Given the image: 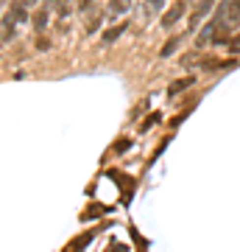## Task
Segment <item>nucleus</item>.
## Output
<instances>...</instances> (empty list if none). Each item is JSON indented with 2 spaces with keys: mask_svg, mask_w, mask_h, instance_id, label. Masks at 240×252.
I'll return each instance as SVG.
<instances>
[{
  "mask_svg": "<svg viewBox=\"0 0 240 252\" xmlns=\"http://www.w3.org/2000/svg\"><path fill=\"white\" fill-rule=\"evenodd\" d=\"M26 20H28V6L23 0H14L9 9H6V14H3L0 39H11V36H14V26H17V23H26Z\"/></svg>",
  "mask_w": 240,
  "mask_h": 252,
  "instance_id": "f257e3e1",
  "label": "nucleus"
},
{
  "mask_svg": "<svg viewBox=\"0 0 240 252\" xmlns=\"http://www.w3.org/2000/svg\"><path fill=\"white\" fill-rule=\"evenodd\" d=\"M185 14H187V3H185V0H179V3H173V6H170V9L165 11V14H162V20H160V23H162V28L176 26V23H179L182 17H185Z\"/></svg>",
  "mask_w": 240,
  "mask_h": 252,
  "instance_id": "f03ea898",
  "label": "nucleus"
},
{
  "mask_svg": "<svg viewBox=\"0 0 240 252\" xmlns=\"http://www.w3.org/2000/svg\"><path fill=\"white\" fill-rule=\"evenodd\" d=\"M210 11H213V0H198V6H196V11H193V14H190V20H187V23H190V31H196L198 28V23H201V20L207 17V14H210Z\"/></svg>",
  "mask_w": 240,
  "mask_h": 252,
  "instance_id": "7ed1b4c3",
  "label": "nucleus"
},
{
  "mask_svg": "<svg viewBox=\"0 0 240 252\" xmlns=\"http://www.w3.org/2000/svg\"><path fill=\"white\" fill-rule=\"evenodd\" d=\"M218 23H221V14H218V17H215L213 23H207L204 31H198V36H196V48H207L210 42H213L215 31H218Z\"/></svg>",
  "mask_w": 240,
  "mask_h": 252,
  "instance_id": "20e7f679",
  "label": "nucleus"
},
{
  "mask_svg": "<svg viewBox=\"0 0 240 252\" xmlns=\"http://www.w3.org/2000/svg\"><path fill=\"white\" fill-rule=\"evenodd\" d=\"M221 14H223L226 23H238L240 20V0H226L223 9H221Z\"/></svg>",
  "mask_w": 240,
  "mask_h": 252,
  "instance_id": "39448f33",
  "label": "nucleus"
},
{
  "mask_svg": "<svg viewBox=\"0 0 240 252\" xmlns=\"http://www.w3.org/2000/svg\"><path fill=\"white\" fill-rule=\"evenodd\" d=\"M48 20H51V9H48V6H42V9H36L34 14H31V23H34V28L39 34L48 28Z\"/></svg>",
  "mask_w": 240,
  "mask_h": 252,
  "instance_id": "423d86ee",
  "label": "nucleus"
},
{
  "mask_svg": "<svg viewBox=\"0 0 240 252\" xmlns=\"http://www.w3.org/2000/svg\"><path fill=\"white\" fill-rule=\"evenodd\" d=\"M132 9V0H109V6H107V14L112 20L120 17V14H126V11Z\"/></svg>",
  "mask_w": 240,
  "mask_h": 252,
  "instance_id": "0eeeda50",
  "label": "nucleus"
},
{
  "mask_svg": "<svg viewBox=\"0 0 240 252\" xmlns=\"http://www.w3.org/2000/svg\"><path fill=\"white\" fill-rule=\"evenodd\" d=\"M193 84H196V79H193V76H187V79H176V81L168 87V95H179L182 90H190Z\"/></svg>",
  "mask_w": 240,
  "mask_h": 252,
  "instance_id": "6e6552de",
  "label": "nucleus"
},
{
  "mask_svg": "<svg viewBox=\"0 0 240 252\" xmlns=\"http://www.w3.org/2000/svg\"><path fill=\"white\" fill-rule=\"evenodd\" d=\"M179 45H182V36H170L168 42L162 45L160 56H162V59H168V56H173V54H176V48H179Z\"/></svg>",
  "mask_w": 240,
  "mask_h": 252,
  "instance_id": "1a4fd4ad",
  "label": "nucleus"
},
{
  "mask_svg": "<svg viewBox=\"0 0 240 252\" xmlns=\"http://www.w3.org/2000/svg\"><path fill=\"white\" fill-rule=\"evenodd\" d=\"M126 26H129V23H120V26H112V28H109L107 34H104V45H112L117 36H120V34L126 31Z\"/></svg>",
  "mask_w": 240,
  "mask_h": 252,
  "instance_id": "9d476101",
  "label": "nucleus"
},
{
  "mask_svg": "<svg viewBox=\"0 0 240 252\" xmlns=\"http://www.w3.org/2000/svg\"><path fill=\"white\" fill-rule=\"evenodd\" d=\"M101 20H104V14H95V17L89 20V23H87V34H95V31H98V28H101Z\"/></svg>",
  "mask_w": 240,
  "mask_h": 252,
  "instance_id": "9b49d317",
  "label": "nucleus"
},
{
  "mask_svg": "<svg viewBox=\"0 0 240 252\" xmlns=\"http://www.w3.org/2000/svg\"><path fill=\"white\" fill-rule=\"evenodd\" d=\"M226 51H229L232 56H238V54H240V34H238V36H232V39H229V45H226Z\"/></svg>",
  "mask_w": 240,
  "mask_h": 252,
  "instance_id": "f8f14e48",
  "label": "nucleus"
},
{
  "mask_svg": "<svg viewBox=\"0 0 240 252\" xmlns=\"http://www.w3.org/2000/svg\"><path fill=\"white\" fill-rule=\"evenodd\" d=\"M157 121H160V112H151V115H148L145 121H142V126H140V129H142V132H148V129H151V126L157 124Z\"/></svg>",
  "mask_w": 240,
  "mask_h": 252,
  "instance_id": "ddd939ff",
  "label": "nucleus"
},
{
  "mask_svg": "<svg viewBox=\"0 0 240 252\" xmlns=\"http://www.w3.org/2000/svg\"><path fill=\"white\" fill-rule=\"evenodd\" d=\"M48 48H51V39H45L42 34L36 36V51H48Z\"/></svg>",
  "mask_w": 240,
  "mask_h": 252,
  "instance_id": "4468645a",
  "label": "nucleus"
},
{
  "mask_svg": "<svg viewBox=\"0 0 240 252\" xmlns=\"http://www.w3.org/2000/svg\"><path fill=\"white\" fill-rule=\"evenodd\" d=\"M193 62H196V56H193V54L182 56V64H185V67H187V64H193Z\"/></svg>",
  "mask_w": 240,
  "mask_h": 252,
  "instance_id": "2eb2a0df",
  "label": "nucleus"
},
{
  "mask_svg": "<svg viewBox=\"0 0 240 252\" xmlns=\"http://www.w3.org/2000/svg\"><path fill=\"white\" fill-rule=\"evenodd\" d=\"M89 6H95V0H84L79 9H81V11H89Z\"/></svg>",
  "mask_w": 240,
  "mask_h": 252,
  "instance_id": "dca6fc26",
  "label": "nucleus"
},
{
  "mask_svg": "<svg viewBox=\"0 0 240 252\" xmlns=\"http://www.w3.org/2000/svg\"><path fill=\"white\" fill-rule=\"evenodd\" d=\"M129 146H132V143H129V140H120V143H117V152H126Z\"/></svg>",
  "mask_w": 240,
  "mask_h": 252,
  "instance_id": "f3484780",
  "label": "nucleus"
},
{
  "mask_svg": "<svg viewBox=\"0 0 240 252\" xmlns=\"http://www.w3.org/2000/svg\"><path fill=\"white\" fill-rule=\"evenodd\" d=\"M148 3H151L154 9H160V6H162V3H165V0H148Z\"/></svg>",
  "mask_w": 240,
  "mask_h": 252,
  "instance_id": "a211bd4d",
  "label": "nucleus"
},
{
  "mask_svg": "<svg viewBox=\"0 0 240 252\" xmlns=\"http://www.w3.org/2000/svg\"><path fill=\"white\" fill-rule=\"evenodd\" d=\"M45 3H48V9H51V6H56V3H62V0H45Z\"/></svg>",
  "mask_w": 240,
  "mask_h": 252,
  "instance_id": "6ab92c4d",
  "label": "nucleus"
},
{
  "mask_svg": "<svg viewBox=\"0 0 240 252\" xmlns=\"http://www.w3.org/2000/svg\"><path fill=\"white\" fill-rule=\"evenodd\" d=\"M23 3H26V6H31V3H34V0H23Z\"/></svg>",
  "mask_w": 240,
  "mask_h": 252,
  "instance_id": "aec40b11",
  "label": "nucleus"
}]
</instances>
